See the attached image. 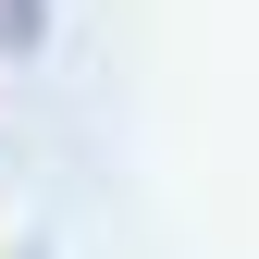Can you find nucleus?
Masks as SVG:
<instances>
[{
	"instance_id": "f257e3e1",
	"label": "nucleus",
	"mask_w": 259,
	"mask_h": 259,
	"mask_svg": "<svg viewBox=\"0 0 259 259\" xmlns=\"http://www.w3.org/2000/svg\"><path fill=\"white\" fill-rule=\"evenodd\" d=\"M50 37V0H0V50H37Z\"/></svg>"
}]
</instances>
